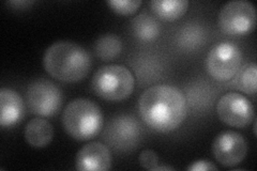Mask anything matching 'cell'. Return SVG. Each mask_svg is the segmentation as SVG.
<instances>
[{
  "label": "cell",
  "mask_w": 257,
  "mask_h": 171,
  "mask_svg": "<svg viewBox=\"0 0 257 171\" xmlns=\"http://www.w3.org/2000/svg\"><path fill=\"white\" fill-rule=\"evenodd\" d=\"M141 118L159 133H171L178 128L188 115L184 93L171 85H155L146 89L139 100Z\"/></svg>",
  "instance_id": "6da1fadb"
},
{
  "label": "cell",
  "mask_w": 257,
  "mask_h": 171,
  "mask_svg": "<svg viewBox=\"0 0 257 171\" xmlns=\"http://www.w3.org/2000/svg\"><path fill=\"white\" fill-rule=\"evenodd\" d=\"M45 71L62 83L83 80L91 69V57L83 46L72 41H57L43 56Z\"/></svg>",
  "instance_id": "7a4b0ae2"
},
{
  "label": "cell",
  "mask_w": 257,
  "mask_h": 171,
  "mask_svg": "<svg viewBox=\"0 0 257 171\" xmlns=\"http://www.w3.org/2000/svg\"><path fill=\"white\" fill-rule=\"evenodd\" d=\"M64 131L73 139L85 141L98 135L103 125V113L95 102L79 97L71 101L62 112Z\"/></svg>",
  "instance_id": "3957f363"
},
{
  "label": "cell",
  "mask_w": 257,
  "mask_h": 171,
  "mask_svg": "<svg viewBox=\"0 0 257 171\" xmlns=\"http://www.w3.org/2000/svg\"><path fill=\"white\" fill-rule=\"evenodd\" d=\"M135 79L132 72L121 64H108L96 70L91 80L93 92L110 102L123 101L134 90Z\"/></svg>",
  "instance_id": "277c9868"
},
{
  "label": "cell",
  "mask_w": 257,
  "mask_h": 171,
  "mask_svg": "<svg viewBox=\"0 0 257 171\" xmlns=\"http://www.w3.org/2000/svg\"><path fill=\"white\" fill-rule=\"evenodd\" d=\"M242 52L231 42H221L208 53L206 67L209 75L218 81H228L234 78L242 63Z\"/></svg>",
  "instance_id": "5b68a950"
},
{
  "label": "cell",
  "mask_w": 257,
  "mask_h": 171,
  "mask_svg": "<svg viewBox=\"0 0 257 171\" xmlns=\"http://www.w3.org/2000/svg\"><path fill=\"white\" fill-rule=\"evenodd\" d=\"M219 26L230 36H244L256 26V10L246 0H231L225 4L219 13Z\"/></svg>",
  "instance_id": "8992f818"
},
{
  "label": "cell",
  "mask_w": 257,
  "mask_h": 171,
  "mask_svg": "<svg viewBox=\"0 0 257 171\" xmlns=\"http://www.w3.org/2000/svg\"><path fill=\"white\" fill-rule=\"evenodd\" d=\"M62 101L61 89L48 79H36L27 88L26 102L28 108L40 117L56 115L61 108Z\"/></svg>",
  "instance_id": "52a82bcc"
},
{
  "label": "cell",
  "mask_w": 257,
  "mask_h": 171,
  "mask_svg": "<svg viewBox=\"0 0 257 171\" xmlns=\"http://www.w3.org/2000/svg\"><path fill=\"white\" fill-rule=\"evenodd\" d=\"M142 137V126L133 116L120 115L108 123L104 138L117 151H130L139 144Z\"/></svg>",
  "instance_id": "ba28073f"
},
{
  "label": "cell",
  "mask_w": 257,
  "mask_h": 171,
  "mask_svg": "<svg viewBox=\"0 0 257 171\" xmlns=\"http://www.w3.org/2000/svg\"><path fill=\"white\" fill-rule=\"evenodd\" d=\"M219 118L232 127H244L254 121L253 104L238 92L225 93L216 104Z\"/></svg>",
  "instance_id": "9c48e42d"
},
{
  "label": "cell",
  "mask_w": 257,
  "mask_h": 171,
  "mask_svg": "<svg viewBox=\"0 0 257 171\" xmlns=\"http://www.w3.org/2000/svg\"><path fill=\"white\" fill-rule=\"evenodd\" d=\"M247 143L244 137L234 131H225L214 138L212 154L216 161L225 167H235L244 159Z\"/></svg>",
  "instance_id": "30bf717a"
},
{
  "label": "cell",
  "mask_w": 257,
  "mask_h": 171,
  "mask_svg": "<svg viewBox=\"0 0 257 171\" xmlns=\"http://www.w3.org/2000/svg\"><path fill=\"white\" fill-rule=\"evenodd\" d=\"M111 153L105 144L91 142L77 152L75 168L80 171H106L111 167Z\"/></svg>",
  "instance_id": "8fae6325"
},
{
  "label": "cell",
  "mask_w": 257,
  "mask_h": 171,
  "mask_svg": "<svg viewBox=\"0 0 257 171\" xmlns=\"http://www.w3.org/2000/svg\"><path fill=\"white\" fill-rule=\"evenodd\" d=\"M24 116V101L19 92L9 88L0 90V125H15Z\"/></svg>",
  "instance_id": "7c38bea8"
},
{
  "label": "cell",
  "mask_w": 257,
  "mask_h": 171,
  "mask_svg": "<svg viewBox=\"0 0 257 171\" xmlns=\"http://www.w3.org/2000/svg\"><path fill=\"white\" fill-rule=\"evenodd\" d=\"M54 128L47 120L35 118L25 127V139L32 148H44L53 140Z\"/></svg>",
  "instance_id": "4fadbf2b"
},
{
  "label": "cell",
  "mask_w": 257,
  "mask_h": 171,
  "mask_svg": "<svg viewBox=\"0 0 257 171\" xmlns=\"http://www.w3.org/2000/svg\"><path fill=\"white\" fill-rule=\"evenodd\" d=\"M149 5L155 15L167 22L179 20L189 8L187 0H152Z\"/></svg>",
  "instance_id": "5bb4252c"
},
{
  "label": "cell",
  "mask_w": 257,
  "mask_h": 171,
  "mask_svg": "<svg viewBox=\"0 0 257 171\" xmlns=\"http://www.w3.org/2000/svg\"><path fill=\"white\" fill-rule=\"evenodd\" d=\"M133 35L144 42L155 41L161 32L159 22L149 13H141L132 21Z\"/></svg>",
  "instance_id": "9a60e30c"
},
{
  "label": "cell",
  "mask_w": 257,
  "mask_h": 171,
  "mask_svg": "<svg viewBox=\"0 0 257 171\" xmlns=\"http://www.w3.org/2000/svg\"><path fill=\"white\" fill-rule=\"evenodd\" d=\"M94 52L103 61L116 59L122 52V41L114 34H107L95 41Z\"/></svg>",
  "instance_id": "2e32d148"
},
{
  "label": "cell",
  "mask_w": 257,
  "mask_h": 171,
  "mask_svg": "<svg viewBox=\"0 0 257 171\" xmlns=\"http://www.w3.org/2000/svg\"><path fill=\"white\" fill-rule=\"evenodd\" d=\"M204 40V29L197 24L184 25L177 36V43L184 51H194L196 48L198 50L200 45H203Z\"/></svg>",
  "instance_id": "e0dca14e"
},
{
  "label": "cell",
  "mask_w": 257,
  "mask_h": 171,
  "mask_svg": "<svg viewBox=\"0 0 257 171\" xmlns=\"http://www.w3.org/2000/svg\"><path fill=\"white\" fill-rule=\"evenodd\" d=\"M238 74V88L246 94L254 95L257 87V66L251 62L240 68Z\"/></svg>",
  "instance_id": "ac0fdd59"
},
{
  "label": "cell",
  "mask_w": 257,
  "mask_h": 171,
  "mask_svg": "<svg viewBox=\"0 0 257 171\" xmlns=\"http://www.w3.org/2000/svg\"><path fill=\"white\" fill-rule=\"evenodd\" d=\"M110 9L120 15H131L140 9L142 0H108L106 3Z\"/></svg>",
  "instance_id": "d6986e66"
},
{
  "label": "cell",
  "mask_w": 257,
  "mask_h": 171,
  "mask_svg": "<svg viewBox=\"0 0 257 171\" xmlns=\"http://www.w3.org/2000/svg\"><path fill=\"white\" fill-rule=\"evenodd\" d=\"M139 162L143 168L154 171L155 168L159 165V156L154 150H144L140 154Z\"/></svg>",
  "instance_id": "ffe728a7"
},
{
  "label": "cell",
  "mask_w": 257,
  "mask_h": 171,
  "mask_svg": "<svg viewBox=\"0 0 257 171\" xmlns=\"http://www.w3.org/2000/svg\"><path fill=\"white\" fill-rule=\"evenodd\" d=\"M187 169L190 171H208V170H218V167H216L210 160L199 159L192 162V165H190Z\"/></svg>",
  "instance_id": "44dd1931"
},
{
  "label": "cell",
  "mask_w": 257,
  "mask_h": 171,
  "mask_svg": "<svg viewBox=\"0 0 257 171\" xmlns=\"http://www.w3.org/2000/svg\"><path fill=\"white\" fill-rule=\"evenodd\" d=\"M32 4H34V2H28V0H26V2H21V0H18V2L8 3V5L14 7L15 9L16 8H18V9H25V8H27L28 6H30Z\"/></svg>",
  "instance_id": "7402d4cb"
},
{
  "label": "cell",
  "mask_w": 257,
  "mask_h": 171,
  "mask_svg": "<svg viewBox=\"0 0 257 171\" xmlns=\"http://www.w3.org/2000/svg\"><path fill=\"white\" fill-rule=\"evenodd\" d=\"M155 170H175V168L174 167H172V166H157L156 168H155ZM154 170V171H155Z\"/></svg>",
  "instance_id": "603a6c76"
}]
</instances>
